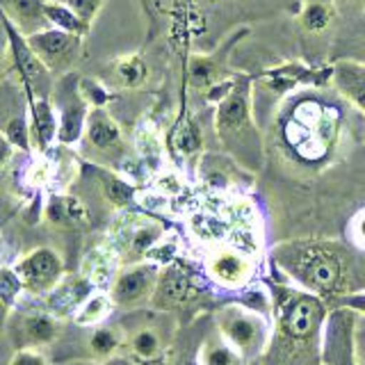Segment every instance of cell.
<instances>
[{
  "label": "cell",
  "mask_w": 365,
  "mask_h": 365,
  "mask_svg": "<svg viewBox=\"0 0 365 365\" xmlns=\"http://www.w3.org/2000/svg\"><path fill=\"white\" fill-rule=\"evenodd\" d=\"M322 319L324 304L315 294L281 290L277 299V331L265 365H315Z\"/></svg>",
  "instance_id": "6da1fadb"
},
{
  "label": "cell",
  "mask_w": 365,
  "mask_h": 365,
  "mask_svg": "<svg viewBox=\"0 0 365 365\" xmlns=\"http://www.w3.org/2000/svg\"><path fill=\"white\" fill-rule=\"evenodd\" d=\"M274 260L313 294L336 297L349 288V265L336 245L292 242L274 251Z\"/></svg>",
  "instance_id": "7a4b0ae2"
},
{
  "label": "cell",
  "mask_w": 365,
  "mask_h": 365,
  "mask_svg": "<svg viewBox=\"0 0 365 365\" xmlns=\"http://www.w3.org/2000/svg\"><path fill=\"white\" fill-rule=\"evenodd\" d=\"M217 135L226 151H231L240 163L256 169L260 165V137L249 108V78L237 76L228 96L217 106Z\"/></svg>",
  "instance_id": "3957f363"
},
{
  "label": "cell",
  "mask_w": 365,
  "mask_h": 365,
  "mask_svg": "<svg viewBox=\"0 0 365 365\" xmlns=\"http://www.w3.org/2000/svg\"><path fill=\"white\" fill-rule=\"evenodd\" d=\"M329 114L331 112L313 106V103L297 110L294 119L288 123V133H285L288 142L297 148V153L306 158H319L327 151L336 135V119Z\"/></svg>",
  "instance_id": "277c9868"
},
{
  "label": "cell",
  "mask_w": 365,
  "mask_h": 365,
  "mask_svg": "<svg viewBox=\"0 0 365 365\" xmlns=\"http://www.w3.org/2000/svg\"><path fill=\"white\" fill-rule=\"evenodd\" d=\"M220 334L231 342V345L242 354V356H254L265 345V324L260 317L242 306H226L220 313Z\"/></svg>",
  "instance_id": "5b68a950"
},
{
  "label": "cell",
  "mask_w": 365,
  "mask_h": 365,
  "mask_svg": "<svg viewBox=\"0 0 365 365\" xmlns=\"http://www.w3.org/2000/svg\"><path fill=\"white\" fill-rule=\"evenodd\" d=\"M5 32L9 37V48H11V55H14V64L19 68V73L23 78V85H26L30 89V94H34L37 98H48L53 89L48 66H46L39 60V55L32 51L26 34L19 32L14 23L7 19H5Z\"/></svg>",
  "instance_id": "8992f818"
},
{
  "label": "cell",
  "mask_w": 365,
  "mask_h": 365,
  "mask_svg": "<svg viewBox=\"0 0 365 365\" xmlns=\"http://www.w3.org/2000/svg\"><path fill=\"white\" fill-rule=\"evenodd\" d=\"M32 51L39 55V60L48 66L51 73L68 71L80 53V34L66 32L62 28H48L28 37Z\"/></svg>",
  "instance_id": "52a82bcc"
},
{
  "label": "cell",
  "mask_w": 365,
  "mask_h": 365,
  "mask_svg": "<svg viewBox=\"0 0 365 365\" xmlns=\"http://www.w3.org/2000/svg\"><path fill=\"white\" fill-rule=\"evenodd\" d=\"M19 274V279L26 285V290L34 294L51 292L60 285L62 279V258L55 254L53 249H34L30 254L19 260V265L14 269Z\"/></svg>",
  "instance_id": "ba28073f"
},
{
  "label": "cell",
  "mask_w": 365,
  "mask_h": 365,
  "mask_svg": "<svg viewBox=\"0 0 365 365\" xmlns=\"http://www.w3.org/2000/svg\"><path fill=\"white\" fill-rule=\"evenodd\" d=\"M160 281V269L148 262H135L125 267L112 283L110 299L117 306H135L144 299H151Z\"/></svg>",
  "instance_id": "9c48e42d"
},
{
  "label": "cell",
  "mask_w": 365,
  "mask_h": 365,
  "mask_svg": "<svg viewBox=\"0 0 365 365\" xmlns=\"http://www.w3.org/2000/svg\"><path fill=\"white\" fill-rule=\"evenodd\" d=\"M199 294L201 290L194 285L185 265H180V262H167V267L160 272V281L155 285L151 304L155 308L169 311V308H182L192 304Z\"/></svg>",
  "instance_id": "30bf717a"
},
{
  "label": "cell",
  "mask_w": 365,
  "mask_h": 365,
  "mask_svg": "<svg viewBox=\"0 0 365 365\" xmlns=\"http://www.w3.org/2000/svg\"><path fill=\"white\" fill-rule=\"evenodd\" d=\"M3 3L5 19L16 26L26 37L48 30V0H0Z\"/></svg>",
  "instance_id": "8fae6325"
},
{
  "label": "cell",
  "mask_w": 365,
  "mask_h": 365,
  "mask_svg": "<svg viewBox=\"0 0 365 365\" xmlns=\"http://www.w3.org/2000/svg\"><path fill=\"white\" fill-rule=\"evenodd\" d=\"M87 142L98 155H119L123 151L121 130L106 110L96 108L87 119Z\"/></svg>",
  "instance_id": "7c38bea8"
},
{
  "label": "cell",
  "mask_w": 365,
  "mask_h": 365,
  "mask_svg": "<svg viewBox=\"0 0 365 365\" xmlns=\"http://www.w3.org/2000/svg\"><path fill=\"white\" fill-rule=\"evenodd\" d=\"M163 235V226L144 222V224H130L125 231L119 233V251L123 254V262L128 265H135L142 258H146L151 254V249L155 247V242Z\"/></svg>",
  "instance_id": "4fadbf2b"
},
{
  "label": "cell",
  "mask_w": 365,
  "mask_h": 365,
  "mask_svg": "<svg viewBox=\"0 0 365 365\" xmlns=\"http://www.w3.org/2000/svg\"><path fill=\"white\" fill-rule=\"evenodd\" d=\"M331 80L347 101L365 112V64L356 60H338L331 68Z\"/></svg>",
  "instance_id": "5bb4252c"
},
{
  "label": "cell",
  "mask_w": 365,
  "mask_h": 365,
  "mask_svg": "<svg viewBox=\"0 0 365 365\" xmlns=\"http://www.w3.org/2000/svg\"><path fill=\"white\" fill-rule=\"evenodd\" d=\"M208 269L212 274V279L226 285V288L245 285L251 277V262L240 251H231V249L217 251L208 262Z\"/></svg>",
  "instance_id": "9a60e30c"
},
{
  "label": "cell",
  "mask_w": 365,
  "mask_h": 365,
  "mask_svg": "<svg viewBox=\"0 0 365 365\" xmlns=\"http://www.w3.org/2000/svg\"><path fill=\"white\" fill-rule=\"evenodd\" d=\"M73 78L76 76H66V80H62L60 87H57L66 96L62 103V128H60L62 142H76L85 123V103H83V94L73 85Z\"/></svg>",
  "instance_id": "2e32d148"
},
{
  "label": "cell",
  "mask_w": 365,
  "mask_h": 365,
  "mask_svg": "<svg viewBox=\"0 0 365 365\" xmlns=\"http://www.w3.org/2000/svg\"><path fill=\"white\" fill-rule=\"evenodd\" d=\"M46 220L53 226H64V228H76L89 224L87 208L80 203L76 197H53L46 205Z\"/></svg>",
  "instance_id": "e0dca14e"
},
{
  "label": "cell",
  "mask_w": 365,
  "mask_h": 365,
  "mask_svg": "<svg viewBox=\"0 0 365 365\" xmlns=\"http://www.w3.org/2000/svg\"><path fill=\"white\" fill-rule=\"evenodd\" d=\"M199 365H245V356L220 334L203 340L199 349Z\"/></svg>",
  "instance_id": "ac0fdd59"
},
{
  "label": "cell",
  "mask_w": 365,
  "mask_h": 365,
  "mask_svg": "<svg viewBox=\"0 0 365 365\" xmlns=\"http://www.w3.org/2000/svg\"><path fill=\"white\" fill-rule=\"evenodd\" d=\"M128 349H130V356L142 363H155L165 356V342L160 338L158 331L151 327L137 329L128 338Z\"/></svg>",
  "instance_id": "d6986e66"
},
{
  "label": "cell",
  "mask_w": 365,
  "mask_h": 365,
  "mask_svg": "<svg viewBox=\"0 0 365 365\" xmlns=\"http://www.w3.org/2000/svg\"><path fill=\"white\" fill-rule=\"evenodd\" d=\"M21 334L26 338L28 345L32 347H43V345H51V342L60 336V322L51 315H28L23 317V327H21Z\"/></svg>",
  "instance_id": "ffe728a7"
},
{
  "label": "cell",
  "mask_w": 365,
  "mask_h": 365,
  "mask_svg": "<svg viewBox=\"0 0 365 365\" xmlns=\"http://www.w3.org/2000/svg\"><path fill=\"white\" fill-rule=\"evenodd\" d=\"M32 121H34V137H37L39 148H46L55 137V117L48 98L32 101Z\"/></svg>",
  "instance_id": "44dd1931"
},
{
  "label": "cell",
  "mask_w": 365,
  "mask_h": 365,
  "mask_svg": "<svg viewBox=\"0 0 365 365\" xmlns=\"http://www.w3.org/2000/svg\"><path fill=\"white\" fill-rule=\"evenodd\" d=\"M123 336L117 327H98L94 334L89 336V351L96 359H108L112 354H117L121 347Z\"/></svg>",
  "instance_id": "7402d4cb"
},
{
  "label": "cell",
  "mask_w": 365,
  "mask_h": 365,
  "mask_svg": "<svg viewBox=\"0 0 365 365\" xmlns=\"http://www.w3.org/2000/svg\"><path fill=\"white\" fill-rule=\"evenodd\" d=\"M48 19H51V23H55L57 28H62L66 32H73V34H85L89 30L87 23L80 19L76 11L68 9L66 5L48 3Z\"/></svg>",
  "instance_id": "603a6c76"
},
{
  "label": "cell",
  "mask_w": 365,
  "mask_h": 365,
  "mask_svg": "<svg viewBox=\"0 0 365 365\" xmlns=\"http://www.w3.org/2000/svg\"><path fill=\"white\" fill-rule=\"evenodd\" d=\"M331 19H334V9L324 3H311L306 5V9L302 11V23L306 30L311 32H322L329 28Z\"/></svg>",
  "instance_id": "cb8c5ba5"
},
{
  "label": "cell",
  "mask_w": 365,
  "mask_h": 365,
  "mask_svg": "<svg viewBox=\"0 0 365 365\" xmlns=\"http://www.w3.org/2000/svg\"><path fill=\"white\" fill-rule=\"evenodd\" d=\"M103 192H106L108 201L117 205V208L128 205L133 199V187L125 185L123 180L114 178V176H103Z\"/></svg>",
  "instance_id": "d4e9b609"
},
{
  "label": "cell",
  "mask_w": 365,
  "mask_h": 365,
  "mask_svg": "<svg viewBox=\"0 0 365 365\" xmlns=\"http://www.w3.org/2000/svg\"><path fill=\"white\" fill-rule=\"evenodd\" d=\"M23 288H26V285H23V281L19 279L16 272H11L9 267L3 269V277H0V297H3L5 313L11 311V306H14V299L21 294Z\"/></svg>",
  "instance_id": "484cf974"
},
{
  "label": "cell",
  "mask_w": 365,
  "mask_h": 365,
  "mask_svg": "<svg viewBox=\"0 0 365 365\" xmlns=\"http://www.w3.org/2000/svg\"><path fill=\"white\" fill-rule=\"evenodd\" d=\"M117 73H119V78H121V83H123V85L137 87V85H142V83H144V78H146V66H144V62L140 60V57H130V60H123V62L117 66Z\"/></svg>",
  "instance_id": "4316f807"
},
{
  "label": "cell",
  "mask_w": 365,
  "mask_h": 365,
  "mask_svg": "<svg viewBox=\"0 0 365 365\" xmlns=\"http://www.w3.org/2000/svg\"><path fill=\"white\" fill-rule=\"evenodd\" d=\"M190 78L199 87H215V64L208 57H194L190 62Z\"/></svg>",
  "instance_id": "83f0119b"
},
{
  "label": "cell",
  "mask_w": 365,
  "mask_h": 365,
  "mask_svg": "<svg viewBox=\"0 0 365 365\" xmlns=\"http://www.w3.org/2000/svg\"><path fill=\"white\" fill-rule=\"evenodd\" d=\"M108 313V299L106 297H91L83 304V311L78 313V324H91L98 322Z\"/></svg>",
  "instance_id": "f1b7e54d"
},
{
  "label": "cell",
  "mask_w": 365,
  "mask_h": 365,
  "mask_svg": "<svg viewBox=\"0 0 365 365\" xmlns=\"http://www.w3.org/2000/svg\"><path fill=\"white\" fill-rule=\"evenodd\" d=\"M176 146L180 153H197L201 148V137L197 133V125H194L192 121L182 123V130L176 135Z\"/></svg>",
  "instance_id": "f546056e"
},
{
  "label": "cell",
  "mask_w": 365,
  "mask_h": 365,
  "mask_svg": "<svg viewBox=\"0 0 365 365\" xmlns=\"http://www.w3.org/2000/svg\"><path fill=\"white\" fill-rule=\"evenodd\" d=\"M5 140L11 142L14 146L23 148V151H28V125H26V119L23 117H14L9 119L7 125H5Z\"/></svg>",
  "instance_id": "4dcf8cb0"
},
{
  "label": "cell",
  "mask_w": 365,
  "mask_h": 365,
  "mask_svg": "<svg viewBox=\"0 0 365 365\" xmlns=\"http://www.w3.org/2000/svg\"><path fill=\"white\" fill-rule=\"evenodd\" d=\"M64 5L71 9V11H76V14L89 26L91 19H94L96 11L101 9L103 0H64Z\"/></svg>",
  "instance_id": "1f68e13d"
},
{
  "label": "cell",
  "mask_w": 365,
  "mask_h": 365,
  "mask_svg": "<svg viewBox=\"0 0 365 365\" xmlns=\"http://www.w3.org/2000/svg\"><path fill=\"white\" fill-rule=\"evenodd\" d=\"M9 365H46L43 356L34 349H21L14 354V359L9 361Z\"/></svg>",
  "instance_id": "d6a6232c"
},
{
  "label": "cell",
  "mask_w": 365,
  "mask_h": 365,
  "mask_svg": "<svg viewBox=\"0 0 365 365\" xmlns=\"http://www.w3.org/2000/svg\"><path fill=\"white\" fill-rule=\"evenodd\" d=\"M356 235H359V240L365 245V212L359 217V222H356Z\"/></svg>",
  "instance_id": "836d02e7"
},
{
  "label": "cell",
  "mask_w": 365,
  "mask_h": 365,
  "mask_svg": "<svg viewBox=\"0 0 365 365\" xmlns=\"http://www.w3.org/2000/svg\"><path fill=\"white\" fill-rule=\"evenodd\" d=\"M356 62H363V64H365V43L356 51Z\"/></svg>",
  "instance_id": "e575fe53"
},
{
  "label": "cell",
  "mask_w": 365,
  "mask_h": 365,
  "mask_svg": "<svg viewBox=\"0 0 365 365\" xmlns=\"http://www.w3.org/2000/svg\"><path fill=\"white\" fill-rule=\"evenodd\" d=\"M342 3H349V7H365V0H342Z\"/></svg>",
  "instance_id": "d590c367"
},
{
  "label": "cell",
  "mask_w": 365,
  "mask_h": 365,
  "mask_svg": "<svg viewBox=\"0 0 365 365\" xmlns=\"http://www.w3.org/2000/svg\"><path fill=\"white\" fill-rule=\"evenodd\" d=\"M359 363H361V365H365V342H363V345H361V354H359Z\"/></svg>",
  "instance_id": "8d00e7d4"
},
{
  "label": "cell",
  "mask_w": 365,
  "mask_h": 365,
  "mask_svg": "<svg viewBox=\"0 0 365 365\" xmlns=\"http://www.w3.org/2000/svg\"><path fill=\"white\" fill-rule=\"evenodd\" d=\"M114 365H123V363H114Z\"/></svg>",
  "instance_id": "74e56055"
}]
</instances>
